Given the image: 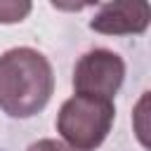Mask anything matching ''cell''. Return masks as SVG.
Segmentation results:
<instances>
[{
    "instance_id": "obj_8",
    "label": "cell",
    "mask_w": 151,
    "mask_h": 151,
    "mask_svg": "<svg viewBox=\"0 0 151 151\" xmlns=\"http://www.w3.org/2000/svg\"><path fill=\"white\" fill-rule=\"evenodd\" d=\"M26 151H76V149L68 146L66 142H59V139H38Z\"/></svg>"
},
{
    "instance_id": "obj_6",
    "label": "cell",
    "mask_w": 151,
    "mask_h": 151,
    "mask_svg": "<svg viewBox=\"0 0 151 151\" xmlns=\"http://www.w3.org/2000/svg\"><path fill=\"white\" fill-rule=\"evenodd\" d=\"M146 104H149V92L142 94L137 109H134V130H137V137L144 146H149V137H146V125H144V118H146Z\"/></svg>"
},
{
    "instance_id": "obj_2",
    "label": "cell",
    "mask_w": 151,
    "mask_h": 151,
    "mask_svg": "<svg viewBox=\"0 0 151 151\" xmlns=\"http://www.w3.org/2000/svg\"><path fill=\"white\" fill-rule=\"evenodd\" d=\"M116 118L113 99L73 94L57 113V132L76 151H94L104 144Z\"/></svg>"
},
{
    "instance_id": "obj_5",
    "label": "cell",
    "mask_w": 151,
    "mask_h": 151,
    "mask_svg": "<svg viewBox=\"0 0 151 151\" xmlns=\"http://www.w3.org/2000/svg\"><path fill=\"white\" fill-rule=\"evenodd\" d=\"M33 9V0H0V24H19Z\"/></svg>"
},
{
    "instance_id": "obj_1",
    "label": "cell",
    "mask_w": 151,
    "mask_h": 151,
    "mask_svg": "<svg viewBox=\"0 0 151 151\" xmlns=\"http://www.w3.org/2000/svg\"><path fill=\"white\" fill-rule=\"evenodd\" d=\"M54 92V71L33 47H12L0 57V111L9 118L40 113Z\"/></svg>"
},
{
    "instance_id": "obj_3",
    "label": "cell",
    "mask_w": 151,
    "mask_h": 151,
    "mask_svg": "<svg viewBox=\"0 0 151 151\" xmlns=\"http://www.w3.org/2000/svg\"><path fill=\"white\" fill-rule=\"evenodd\" d=\"M125 80V61L120 54L97 47L85 52L73 68V90L76 94L113 99Z\"/></svg>"
},
{
    "instance_id": "obj_4",
    "label": "cell",
    "mask_w": 151,
    "mask_h": 151,
    "mask_svg": "<svg viewBox=\"0 0 151 151\" xmlns=\"http://www.w3.org/2000/svg\"><path fill=\"white\" fill-rule=\"evenodd\" d=\"M149 0H109L90 19V28L101 35H139L149 28Z\"/></svg>"
},
{
    "instance_id": "obj_7",
    "label": "cell",
    "mask_w": 151,
    "mask_h": 151,
    "mask_svg": "<svg viewBox=\"0 0 151 151\" xmlns=\"http://www.w3.org/2000/svg\"><path fill=\"white\" fill-rule=\"evenodd\" d=\"M52 7L61 9V12H83L87 7H94L99 5V0H50Z\"/></svg>"
}]
</instances>
